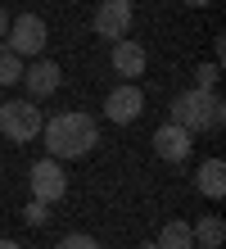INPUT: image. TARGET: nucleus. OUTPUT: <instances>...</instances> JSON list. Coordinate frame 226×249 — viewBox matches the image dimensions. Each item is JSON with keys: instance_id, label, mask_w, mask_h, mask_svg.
Here are the masks:
<instances>
[{"instance_id": "4", "label": "nucleus", "mask_w": 226, "mask_h": 249, "mask_svg": "<svg viewBox=\"0 0 226 249\" xmlns=\"http://www.w3.org/2000/svg\"><path fill=\"white\" fill-rule=\"evenodd\" d=\"M45 18L36 14H18V18H9V32H5V50H14L18 59H41L45 50Z\"/></svg>"}, {"instance_id": "5", "label": "nucleus", "mask_w": 226, "mask_h": 249, "mask_svg": "<svg viewBox=\"0 0 226 249\" xmlns=\"http://www.w3.org/2000/svg\"><path fill=\"white\" fill-rule=\"evenodd\" d=\"M27 186H32V199H41V204H59L68 195V177H64V163L59 159H36L32 168H27Z\"/></svg>"}, {"instance_id": "10", "label": "nucleus", "mask_w": 226, "mask_h": 249, "mask_svg": "<svg viewBox=\"0 0 226 249\" xmlns=\"http://www.w3.org/2000/svg\"><path fill=\"white\" fill-rule=\"evenodd\" d=\"M145 64H149V54H145V46H136V41H113V72L122 82H136L145 72Z\"/></svg>"}, {"instance_id": "21", "label": "nucleus", "mask_w": 226, "mask_h": 249, "mask_svg": "<svg viewBox=\"0 0 226 249\" xmlns=\"http://www.w3.org/2000/svg\"><path fill=\"white\" fill-rule=\"evenodd\" d=\"M140 249H158V245H154V240H149V245H140Z\"/></svg>"}, {"instance_id": "20", "label": "nucleus", "mask_w": 226, "mask_h": 249, "mask_svg": "<svg viewBox=\"0 0 226 249\" xmlns=\"http://www.w3.org/2000/svg\"><path fill=\"white\" fill-rule=\"evenodd\" d=\"M0 249H23V245L18 240H0Z\"/></svg>"}, {"instance_id": "15", "label": "nucleus", "mask_w": 226, "mask_h": 249, "mask_svg": "<svg viewBox=\"0 0 226 249\" xmlns=\"http://www.w3.org/2000/svg\"><path fill=\"white\" fill-rule=\"evenodd\" d=\"M45 217H50V204H41V199H27V209H23V222H27V227H45Z\"/></svg>"}, {"instance_id": "2", "label": "nucleus", "mask_w": 226, "mask_h": 249, "mask_svg": "<svg viewBox=\"0 0 226 249\" xmlns=\"http://www.w3.org/2000/svg\"><path fill=\"white\" fill-rule=\"evenodd\" d=\"M168 123L186 127V131H217L226 123V105H222L217 91H199V86H190V91L172 95Z\"/></svg>"}, {"instance_id": "13", "label": "nucleus", "mask_w": 226, "mask_h": 249, "mask_svg": "<svg viewBox=\"0 0 226 249\" xmlns=\"http://www.w3.org/2000/svg\"><path fill=\"white\" fill-rule=\"evenodd\" d=\"M158 249H194V236H190V222H168L158 231Z\"/></svg>"}, {"instance_id": "7", "label": "nucleus", "mask_w": 226, "mask_h": 249, "mask_svg": "<svg viewBox=\"0 0 226 249\" xmlns=\"http://www.w3.org/2000/svg\"><path fill=\"white\" fill-rule=\"evenodd\" d=\"M145 113V95H140V86L136 82H122V86H113L109 91V100H104V118L109 123H136Z\"/></svg>"}, {"instance_id": "18", "label": "nucleus", "mask_w": 226, "mask_h": 249, "mask_svg": "<svg viewBox=\"0 0 226 249\" xmlns=\"http://www.w3.org/2000/svg\"><path fill=\"white\" fill-rule=\"evenodd\" d=\"M5 32H9V14L0 9V41H5Z\"/></svg>"}, {"instance_id": "6", "label": "nucleus", "mask_w": 226, "mask_h": 249, "mask_svg": "<svg viewBox=\"0 0 226 249\" xmlns=\"http://www.w3.org/2000/svg\"><path fill=\"white\" fill-rule=\"evenodd\" d=\"M131 0H100L95 5V18H90V27H95V36H109V41H122L131 32Z\"/></svg>"}, {"instance_id": "11", "label": "nucleus", "mask_w": 226, "mask_h": 249, "mask_svg": "<svg viewBox=\"0 0 226 249\" xmlns=\"http://www.w3.org/2000/svg\"><path fill=\"white\" fill-rule=\"evenodd\" d=\"M194 186H199V195L222 199L226 195V163H222V159H204L199 172H194Z\"/></svg>"}, {"instance_id": "1", "label": "nucleus", "mask_w": 226, "mask_h": 249, "mask_svg": "<svg viewBox=\"0 0 226 249\" xmlns=\"http://www.w3.org/2000/svg\"><path fill=\"white\" fill-rule=\"evenodd\" d=\"M41 141H45V154L64 163V159H82V154L95 150L100 145V127H95L90 113L72 109V113H54L50 123H41Z\"/></svg>"}, {"instance_id": "9", "label": "nucleus", "mask_w": 226, "mask_h": 249, "mask_svg": "<svg viewBox=\"0 0 226 249\" xmlns=\"http://www.w3.org/2000/svg\"><path fill=\"white\" fill-rule=\"evenodd\" d=\"M59 82H64V72H59V64L50 59H36L32 68H23V86H27V100H45L59 91Z\"/></svg>"}, {"instance_id": "14", "label": "nucleus", "mask_w": 226, "mask_h": 249, "mask_svg": "<svg viewBox=\"0 0 226 249\" xmlns=\"http://www.w3.org/2000/svg\"><path fill=\"white\" fill-rule=\"evenodd\" d=\"M23 82V59L14 50H5L0 54V86H18Z\"/></svg>"}, {"instance_id": "19", "label": "nucleus", "mask_w": 226, "mask_h": 249, "mask_svg": "<svg viewBox=\"0 0 226 249\" xmlns=\"http://www.w3.org/2000/svg\"><path fill=\"white\" fill-rule=\"evenodd\" d=\"M181 5H190V9H204V5H213V0H181Z\"/></svg>"}, {"instance_id": "12", "label": "nucleus", "mask_w": 226, "mask_h": 249, "mask_svg": "<svg viewBox=\"0 0 226 249\" xmlns=\"http://www.w3.org/2000/svg\"><path fill=\"white\" fill-rule=\"evenodd\" d=\"M190 236H194V245H199V249H222L226 222H222V217H199V222L190 227Z\"/></svg>"}, {"instance_id": "8", "label": "nucleus", "mask_w": 226, "mask_h": 249, "mask_svg": "<svg viewBox=\"0 0 226 249\" xmlns=\"http://www.w3.org/2000/svg\"><path fill=\"white\" fill-rule=\"evenodd\" d=\"M190 150H194V131L176 127V123H163L154 131V154L163 159V163H186Z\"/></svg>"}, {"instance_id": "16", "label": "nucleus", "mask_w": 226, "mask_h": 249, "mask_svg": "<svg viewBox=\"0 0 226 249\" xmlns=\"http://www.w3.org/2000/svg\"><path fill=\"white\" fill-rule=\"evenodd\" d=\"M59 249H100L95 236H86V231H68L64 240H59Z\"/></svg>"}, {"instance_id": "17", "label": "nucleus", "mask_w": 226, "mask_h": 249, "mask_svg": "<svg viewBox=\"0 0 226 249\" xmlns=\"http://www.w3.org/2000/svg\"><path fill=\"white\" fill-rule=\"evenodd\" d=\"M217 64H199V72H194V86H199V91H213V86H217Z\"/></svg>"}, {"instance_id": "3", "label": "nucleus", "mask_w": 226, "mask_h": 249, "mask_svg": "<svg viewBox=\"0 0 226 249\" xmlns=\"http://www.w3.org/2000/svg\"><path fill=\"white\" fill-rule=\"evenodd\" d=\"M41 109H36V100H5L0 105V136L14 141V145H27V141H36L41 136Z\"/></svg>"}]
</instances>
